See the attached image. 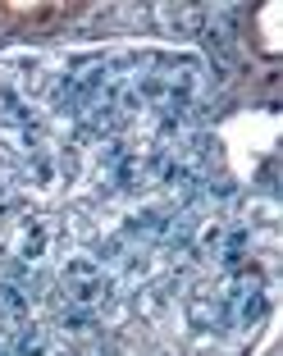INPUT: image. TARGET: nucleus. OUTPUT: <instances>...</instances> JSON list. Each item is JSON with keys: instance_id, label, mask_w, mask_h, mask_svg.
<instances>
[{"instance_id": "f257e3e1", "label": "nucleus", "mask_w": 283, "mask_h": 356, "mask_svg": "<svg viewBox=\"0 0 283 356\" xmlns=\"http://www.w3.org/2000/svg\"><path fill=\"white\" fill-rule=\"evenodd\" d=\"M242 124L197 51L0 55V356H252L283 247Z\"/></svg>"}]
</instances>
